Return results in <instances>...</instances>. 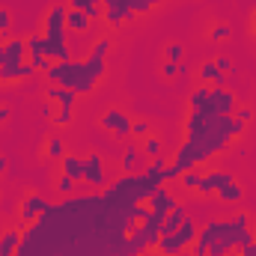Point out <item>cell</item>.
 Returning a JSON list of instances; mask_svg holds the SVG:
<instances>
[{
    "label": "cell",
    "mask_w": 256,
    "mask_h": 256,
    "mask_svg": "<svg viewBox=\"0 0 256 256\" xmlns=\"http://www.w3.org/2000/svg\"><path fill=\"white\" fill-rule=\"evenodd\" d=\"M155 185L143 173H122L102 194H72L48 202L36 224L24 226L15 256H143L149 244L131 218Z\"/></svg>",
    "instance_id": "obj_1"
},
{
    "label": "cell",
    "mask_w": 256,
    "mask_h": 256,
    "mask_svg": "<svg viewBox=\"0 0 256 256\" xmlns=\"http://www.w3.org/2000/svg\"><path fill=\"white\" fill-rule=\"evenodd\" d=\"M248 131L244 122H238L236 116H200L188 110L185 120V143L176 149V167L179 173L194 170L200 164H206L212 155H218L220 149H226L236 137H242Z\"/></svg>",
    "instance_id": "obj_2"
},
{
    "label": "cell",
    "mask_w": 256,
    "mask_h": 256,
    "mask_svg": "<svg viewBox=\"0 0 256 256\" xmlns=\"http://www.w3.org/2000/svg\"><path fill=\"white\" fill-rule=\"evenodd\" d=\"M108 74V63L102 57L86 54L84 60H66V63H51V68L45 72L48 84H57L66 90H74L78 96H90L98 80H104Z\"/></svg>",
    "instance_id": "obj_3"
},
{
    "label": "cell",
    "mask_w": 256,
    "mask_h": 256,
    "mask_svg": "<svg viewBox=\"0 0 256 256\" xmlns=\"http://www.w3.org/2000/svg\"><path fill=\"white\" fill-rule=\"evenodd\" d=\"M66 12L68 6L66 3H54L42 21V36H45V57L51 63H66V60H74L72 54V45H68V30H66Z\"/></svg>",
    "instance_id": "obj_4"
},
{
    "label": "cell",
    "mask_w": 256,
    "mask_h": 256,
    "mask_svg": "<svg viewBox=\"0 0 256 256\" xmlns=\"http://www.w3.org/2000/svg\"><path fill=\"white\" fill-rule=\"evenodd\" d=\"M45 208H48V200H45L42 194H33V191H30L24 200H21V208H18V224H15V226H21V230H24V226L36 224V220H39V214H42Z\"/></svg>",
    "instance_id": "obj_5"
},
{
    "label": "cell",
    "mask_w": 256,
    "mask_h": 256,
    "mask_svg": "<svg viewBox=\"0 0 256 256\" xmlns=\"http://www.w3.org/2000/svg\"><path fill=\"white\" fill-rule=\"evenodd\" d=\"M98 126L108 128V131H110L116 140H128V137H131V120H128L120 108H110V110H104V116L98 120Z\"/></svg>",
    "instance_id": "obj_6"
},
{
    "label": "cell",
    "mask_w": 256,
    "mask_h": 256,
    "mask_svg": "<svg viewBox=\"0 0 256 256\" xmlns=\"http://www.w3.org/2000/svg\"><path fill=\"white\" fill-rule=\"evenodd\" d=\"M86 173H84V182L90 185V188H96V191H104V185H108V173H104V158L98 155V152H90L86 158Z\"/></svg>",
    "instance_id": "obj_7"
},
{
    "label": "cell",
    "mask_w": 256,
    "mask_h": 256,
    "mask_svg": "<svg viewBox=\"0 0 256 256\" xmlns=\"http://www.w3.org/2000/svg\"><path fill=\"white\" fill-rule=\"evenodd\" d=\"M238 108V96L230 86H212V110L218 116H232Z\"/></svg>",
    "instance_id": "obj_8"
},
{
    "label": "cell",
    "mask_w": 256,
    "mask_h": 256,
    "mask_svg": "<svg viewBox=\"0 0 256 256\" xmlns=\"http://www.w3.org/2000/svg\"><path fill=\"white\" fill-rule=\"evenodd\" d=\"M27 60V39L12 36L9 42H0V66H21Z\"/></svg>",
    "instance_id": "obj_9"
},
{
    "label": "cell",
    "mask_w": 256,
    "mask_h": 256,
    "mask_svg": "<svg viewBox=\"0 0 256 256\" xmlns=\"http://www.w3.org/2000/svg\"><path fill=\"white\" fill-rule=\"evenodd\" d=\"M66 30H68V36H74V39L80 42V39H90V36H92L96 24L86 18V12L68 9V12H66Z\"/></svg>",
    "instance_id": "obj_10"
},
{
    "label": "cell",
    "mask_w": 256,
    "mask_h": 256,
    "mask_svg": "<svg viewBox=\"0 0 256 256\" xmlns=\"http://www.w3.org/2000/svg\"><path fill=\"white\" fill-rule=\"evenodd\" d=\"M230 182H236L232 173H224V170L202 173V179H200V185H196V194H200V196H212V194H218L224 185H230Z\"/></svg>",
    "instance_id": "obj_11"
},
{
    "label": "cell",
    "mask_w": 256,
    "mask_h": 256,
    "mask_svg": "<svg viewBox=\"0 0 256 256\" xmlns=\"http://www.w3.org/2000/svg\"><path fill=\"white\" fill-rule=\"evenodd\" d=\"M232 230V220H208V224H202V230H200V236H196V242H202L206 248L214 242V238H224L226 232Z\"/></svg>",
    "instance_id": "obj_12"
},
{
    "label": "cell",
    "mask_w": 256,
    "mask_h": 256,
    "mask_svg": "<svg viewBox=\"0 0 256 256\" xmlns=\"http://www.w3.org/2000/svg\"><path fill=\"white\" fill-rule=\"evenodd\" d=\"M146 155L140 152V146L137 143H128L126 149H122V158H120V170L122 173H143V161Z\"/></svg>",
    "instance_id": "obj_13"
},
{
    "label": "cell",
    "mask_w": 256,
    "mask_h": 256,
    "mask_svg": "<svg viewBox=\"0 0 256 256\" xmlns=\"http://www.w3.org/2000/svg\"><path fill=\"white\" fill-rule=\"evenodd\" d=\"M45 98L54 102L57 108H74L78 92L74 90H66V86H57V84H45Z\"/></svg>",
    "instance_id": "obj_14"
},
{
    "label": "cell",
    "mask_w": 256,
    "mask_h": 256,
    "mask_svg": "<svg viewBox=\"0 0 256 256\" xmlns=\"http://www.w3.org/2000/svg\"><path fill=\"white\" fill-rule=\"evenodd\" d=\"M66 6H68V9H78V12H86V18H90L92 24L104 21V6H102V0H66Z\"/></svg>",
    "instance_id": "obj_15"
},
{
    "label": "cell",
    "mask_w": 256,
    "mask_h": 256,
    "mask_svg": "<svg viewBox=\"0 0 256 256\" xmlns=\"http://www.w3.org/2000/svg\"><path fill=\"white\" fill-rule=\"evenodd\" d=\"M36 68L30 63H21V66H0V84H18V80H27L33 78Z\"/></svg>",
    "instance_id": "obj_16"
},
{
    "label": "cell",
    "mask_w": 256,
    "mask_h": 256,
    "mask_svg": "<svg viewBox=\"0 0 256 256\" xmlns=\"http://www.w3.org/2000/svg\"><path fill=\"white\" fill-rule=\"evenodd\" d=\"M60 173L72 176L74 182H84V173H86V161H84L80 155H72V152H66L63 161H60Z\"/></svg>",
    "instance_id": "obj_17"
},
{
    "label": "cell",
    "mask_w": 256,
    "mask_h": 256,
    "mask_svg": "<svg viewBox=\"0 0 256 256\" xmlns=\"http://www.w3.org/2000/svg\"><path fill=\"white\" fill-rule=\"evenodd\" d=\"M146 202H149V208H155V212H170V208L176 206V196H173V191H170L167 185H158Z\"/></svg>",
    "instance_id": "obj_18"
},
{
    "label": "cell",
    "mask_w": 256,
    "mask_h": 256,
    "mask_svg": "<svg viewBox=\"0 0 256 256\" xmlns=\"http://www.w3.org/2000/svg\"><path fill=\"white\" fill-rule=\"evenodd\" d=\"M21 226H12L0 236V256H15L18 254V244H21Z\"/></svg>",
    "instance_id": "obj_19"
},
{
    "label": "cell",
    "mask_w": 256,
    "mask_h": 256,
    "mask_svg": "<svg viewBox=\"0 0 256 256\" xmlns=\"http://www.w3.org/2000/svg\"><path fill=\"white\" fill-rule=\"evenodd\" d=\"M164 167H167V158H164V155H158V158H152V161L143 167V176L158 188V185H164Z\"/></svg>",
    "instance_id": "obj_20"
},
{
    "label": "cell",
    "mask_w": 256,
    "mask_h": 256,
    "mask_svg": "<svg viewBox=\"0 0 256 256\" xmlns=\"http://www.w3.org/2000/svg\"><path fill=\"white\" fill-rule=\"evenodd\" d=\"M182 250H185V244L179 242L176 232H173V236H161V238H158V248H155L158 256H179Z\"/></svg>",
    "instance_id": "obj_21"
},
{
    "label": "cell",
    "mask_w": 256,
    "mask_h": 256,
    "mask_svg": "<svg viewBox=\"0 0 256 256\" xmlns=\"http://www.w3.org/2000/svg\"><path fill=\"white\" fill-rule=\"evenodd\" d=\"M176 236H179V242H182L185 248H191L194 242H196V236H200V226H196V220H194L191 214L182 220V226L176 230Z\"/></svg>",
    "instance_id": "obj_22"
},
{
    "label": "cell",
    "mask_w": 256,
    "mask_h": 256,
    "mask_svg": "<svg viewBox=\"0 0 256 256\" xmlns=\"http://www.w3.org/2000/svg\"><path fill=\"white\" fill-rule=\"evenodd\" d=\"M63 155H66V140L60 134H51L45 140V158L48 161H63Z\"/></svg>",
    "instance_id": "obj_23"
},
{
    "label": "cell",
    "mask_w": 256,
    "mask_h": 256,
    "mask_svg": "<svg viewBox=\"0 0 256 256\" xmlns=\"http://www.w3.org/2000/svg\"><path fill=\"white\" fill-rule=\"evenodd\" d=\"M140 152L152 161V158H158V155H164V140L158 137V134H149V137H143V143H140Z\"/></svg>",
    "instance_id": "obj_24"
},
{
    "label": "cell",
    "mask_w": 256,
    "mask_h": 256,
    "mask_svg": "<svg viewBox=\"0 0 256 256\" xmlns=\"http://www.w3.org/2000/svg\"><path fill=\"white\" fill-rule=\"evenodd\" d=\"M78 185H84V182H74V179L66 176V173H57V179H54V191L60 194V196H72V194H78Z\"/></svg>",
    "instance_id": "obj_25"
},
{
    "label": "cell",
    "mask_w": 256,
    "mask_h": 256,
    "mask_svg": "<svg viewBox=\"0 0 256 256\" xmlns=\"http://www.w3.org/2000/svg\"><path fill=\"white\" fill-rule=\"evenodd\" d=\"M214 196H218L220 202H238V200L244 196V188H242L238 182H230V185H224L220 191L214 194Z\"/></svg>",
    "instance_id": "obj_26"
},
{
    "label": "cell",
    "mask_w": 256,
    "mask_h": 256,
    "mask_svg": "<svg viewBox=\"0 0 256 256\" xmlns=\"http://www.w3.org/2000/svg\"><path fill=\"white\" fill-rule=\"evenodd\" d=\"M232 36V27L226 24V21H218V24H212V30H208V39L212 42H226Z\"/></svg>",
    "instance_id": "obj_27"
},
{
    "label": "cell",
    "mask_w": 256,
    "mask_h": 256,
    "mask_svg": "<svg viewBox=\"0 0 256 256\" xmlns=\"http://www.w3.org/2000/svg\"><path fill=\"white\" fill-rule=\"evenodd\" d=\"M200 179H202V173H200V167H194V170H185V173L179 176V185H182L185 191H196Z\"/></svg>",
    "instance_id": "obj_28"
},
{
    "label": "cell",
    "mask_w": 256,
    "mask_h": 256,
    "mask_svg": "<svg viewBox=\"0 0 256 256\" xmlns=\"http://www.w3.org/2000/svg\"><path fill=\"white\" fill-rule=\"evenodd\" d=\"M39 54H45V36L33 33V36H27V57H39Z\"/></svg>",
    "instance_id": "obj_29"
},
{
    "label": "cell",
    "mask_w": 256,
    "mask_h": 256,
    "mask_svg": "<svg viewBox=\"0 0 256 256\" xmlns=\"http://www.w3.org/2000/svg\"><path fill=\"white\" fill-rule=\"evenodd\" d=\"M72 120H74V108H57L54 110V128H66V126H72Z\"/></svg>",
    "instance_id": "obj_30"
},
{
    "label": "cell",
    "mask_w": 256,
    "mask_h": 256,
    "mask_svg": "<svg viewBox=\"0 0 256 256\" xmlns=\"http://www.w3.org/2000/svg\"><path fill=\"white\" fill-rule=\"evenodd\" d=\"M110 48H114V42H110L108 36H98V39L92 42V48H90V54H92V57H102V60H104V57L110 54Z\"/></svg>",
    "instance_id": "obj_31"
},
{
    "label": "cell",
    "mask_w": 256,
    "mask_h": 256,
    "mask_svg": "<svg viewBox=\"0 0 256 256\" xmlns=\"http://www.w3.org/2000/svg\"><path fill=\"white\" fill-rule=\"evenodd\" d=\"M164 57H167L170 63H182V57H185V45H182V42H167V45H164Z\"/></svg>",
    "instance_id": "obj_32"
},
{
    "label": "cell",
    "mask_w": 256,
    "mask_h": 256,
    "mask_svg": "<svg viewBox=\"0 0 256 256\" xmlns=\"http://www.w3.org/2000/svg\"><path fill=\"white\" fill-rule=\"evenodd\" d=\"M149 134H155V131H152V122H149V120H131V137L143 140V137H149Z\"/></svg>",
    "instance_id": "obj_33"
},
{
    "label": "cell",
    "mask_w": 256,
    "mask_h": 256,
    "mask_svg": "<svg viewBox=\"0 0 256 256\" xmlns=\"http://www.w3.org/2000/svg\"><path fill=\"white\" fill-rule=\"evenodd\" d=\"M232 116H236L238 122H244V126H250V122H254V116H256V114H254V108H248V104H238Z\"/></svg>",
    "instance_id": "obj_34"
},
{
    "label": "cell",
    "mask_w": 256,
    "mask_h": 256,
    "mask_svg": "<svg viewBox=\"0 0 256 256\" xmlns=\"http://www.w3.org/2000/svg\"><path fill=\"white\" fill-rule=\"evenodd\" d=\"M230 220H232V226H238V230H250V224H254V218H250L248 212H236Z\"/></svg>",
    "instance_id": "obj_35"
},
{
    "label": "cell",
    "mask_w": 256,
    "mask_h": 256,
    "mask_svg": "<svg viewBox=\"0 0 256 256\" xmlns=\"http://www.w3.org/2000/svg\"><path fill=\"white\" fill-rule=\"evenodd\" d=\"M176 74H179V63H170V60H167V63L161 66V78H164V80H173Z\"/></svg>",
    "instance_id": "obj_36"
},
{
    "label": "cell",
    "mask_w": 256,
    "mask_h": 256,
    "mask_svg": "<svg viewBox=\"0 0 256 256\" xmlns=\"http://www.w3.org/2000/svg\"><path fill=\"white\" fill-rule=\"evenodd\" d=\"M30 66H33L36 72H48V68H51V60H48L45 54H39V57H30Z\"/></svg>",
    "instance_id": "obj_37"
},
{
    "label": "cell",
    "mask_w": 256,
    "mask_h": 256,
    "mask_svg": "<svg viewBox=\"0 0 256 256\" xmlns=\"http://www.w3.org/2000/svg\"><path fill=\"white\" fill-rule=\"evenodd\" d=\"M39 114H42L45 120H54V102H48V98H42V104H39Z\"/></svg>",
    "instance_id": "obj_38"
},
{
    "label": "cell",
    "mask_w": 256,
    "mask_h": 256,
    "mask_svg": "<svg viewBox=\"0 0 256 256\" xmlns=\"http://www.w3.org/2000/svg\"><path fill=\"white\" fill-rule=\"evenodd\" d=\"M214 66H218L224 74H232V72H236V68H232V63H230V57H218V60H214Z\"/></svg>",
    "instance_id": "obj_39"
},
{
    "label": "cell",
    "mask_w": 256,
    "mask_h": 256,
    "mask_svg": "<svg viewBox=\"0 0 256 256\" xmlns=\"http://www.w3.org/2000/svg\"><path fill=\"white\" fill-rule=\"evenodd\" d=\"M9 21H12V18H9V9H3V6H0V33H6V30H9Z\"/></svg>",
    "instance_id": "obj_40"
},
{
    "label": "cell",
    "mask_w": 256,
    "mask_h": 256,
    "mask_svg": "<svg viewBox=\"0 0 256 256\" xmlns=\"http://www.w3.org/2000/svg\"><path fill=\"white\" fill-rule=\"evenodd\" d=\"M191 256H208V248L202 242H194L191 244Z\"/></svg>",
    "instance_id": "obj_41"
},
{
    "label": "cell",
    "mask_w": 256,
    "mask_h": 256,
    "mask_svg": "<svg viewBox=\"0 0 256 256\" xmlns=\"http://www.w3.org/2000/svg\"><path fill=\"white\" fill-rule=\"evenodd\" d=\"M238 256H256V242L244 244V248H238Z\"/></svg>",
    "instance_id": "obj_42"
},
{
    "label": "cell",
    "mask_w": 256,
    "mask_h": 256,
    "mask_svg": "<svg viewBox=\"0 0 256 256\" xmlns=\"http://www.w3.org/2000/svg\"><path fill=\"white\" fill-rule=\"evenodd\" d=\"M188 74H191V66L179 63V78H188Z\"/></svg>",
    "instance_id": "obj_43"
},
{
    "label": "cell",
    "mask_w": 256,
    "mask_h": 256,
    "mask_svg": "<svg viewBox=\"0 0 256 256\" xmlns=\"http://www.w3.org/2000/svg\"><path fill=\"white\" fill-rule=\"evenodd\" d=\"M6 167H9V161H6V155H0V176L6 173Z\"/></svg>",
    "instance_id": "obj_44"
},
{
    "label": "cell",
    "mask_w": 256,
    "mask_h": 256,
    "mask_svg": "<svg viewBox=\"0 0 256 256\" xmlns=\"http://www.w3.org/2000/svg\"><path fill=\"white\" fill-rule=\"evenodd\" d=\"M3 120H9V108H0V122Z\"/></svg>",
    "instance_id": "obj_45"
},
{
    "label": "cell",
    "mask_w": 256,
    "mask_h": 256,
    "mask_svg": "<svg viewBox=\"0 0 256 256\" xmlns=\"http://www.w3.org/2000/svg\"><path fill=\"white\" fill-rule=\"evenodd\" d=\"M254 27H256V15H254Z\"/></svg>",
    "instance_id": "obj_46"
}]
</instances>
